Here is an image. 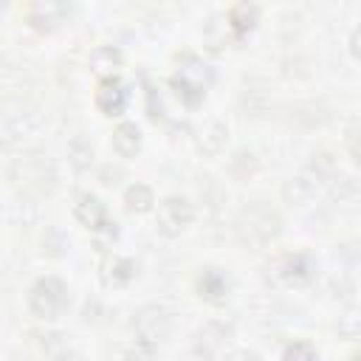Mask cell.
Here are the masks:
<instances>
[{"label": "cell", "instance_id": "obj_6", "mask_svg": "<svg viewBox=\"0 0 361 361\" xmlns=\"http://www.w3.org/2000/svg\"><path fill=\"white\" fill-rule=\"evenodd\" d=\"M93 102H96V107H99L104 116H121L124 107H127V102H130L127 85H124L118 76H107V79L99 82Z\"/></svg>", "mask_w": 361, "mask_h": 361}, {"label": "cell", "instance_id": "obj_11", "mask_svg": "<svg viewBox=\"0 0 361 361\" xmlns=\"http://www.w3.org/2000/svg\"><path fill=\"white\" fill-rule=\"evenodd\" d=\"M87 65H90L93 73H99L102 79H107V76H113L116 68H121V51L113 48V45H102V48H96L90 54Z\"/></svg>", "mask_w": 361, "mask_h": 361}, {"label": "cell", "instance_id": "obj_4", "mask_svg": "<svg viewBox=\"0 0 361 361\" xmlns=\"http://www.w3.org/2000/svg\"><path fill=\"white\" fill-rule=\"evenodd\" d=\"M73 214L76 220L90 228V231H104V234H116V220L110 217L107 206L96 197V195H79L76 197V206H73Z\"/></svg>", "mask_w": 361, "mask_h": 361}, {"label": "cell", "instance_id": "obj_13", "mask_svg": "<svg viewBox=\"0 0 361 361\" xmlns=\"http://www.w3.org/2000/svg\"><path fill=\"white\" fill-rule=\"evenodd\" d=\"M310 262H307V257H302V254H296V257H288V262H285V276H288V282H307L310 279Z\"/></svg>", "mask_w": 361, "mask_h": 361}, {"label": "cell", "instance_id": "obj_15", "mask_svg": "<svg viewBox=\"0 0 361 361\" xmlns=\"http://www.w3.org/2000/svg\"><path fill=\"white\" fill-rule=\"evenodd\" d=\"M234 361H259V358H257V355H237Z\"/></svg>", "mask_w": 361, "mask_h": 361}, {"label": "cell", "instance_id": "obj_8", "mask_svg": "<svg viewBox=\"0 0 361 361\" xmlns=\"http://www.w3.org/2000/svg\"><path fill=\"white\" fill-rule=\"evenodd\" d=\"M135 271H138L135 259L121 257V254H113V257H107V259L102 262V279H104L107 285H116V288L127 285V282L135 276Z\"/></svg>", "mask_w": 361, "mask_h": 361}, {"label": "cell", "instance_id": "obj_12", "mask_svg": "<svg viewBox=\"0 0 361 361\" xmlns=\"http://www.w3.org/2000/svg\"><path fill=\"white\" fill-rule=\"evenodd\" d=\"M152 203H155V195H152V189L147 183L127 186V192H124V209L127 212H138L141 214V212H149Z\"/></svg>", "mask_w": 361, "mask_h": 361}, {"label": "cell", "instance_id": "obj_14", "mask_svg": "<svg viewBox=\"0 0 361 361\" xmlns=\"http://www.w3.org/2000/svg\"><path fill=\"white\" fill-rule=\"evenodd\" d=\"M282 361H319V353L307 341H293L290 347H285Z\"/></svg>", "mask_w": 361, "mask_h": 361}, {"label": "cell", "instance_id": "obj_1", "mask_svg": "<svg viewBox=\"0 0 361 361\" xmlns=\"http://www.w3.org/2000/svg\"><path fill=\"white\" fill-rule=\"evenodd\" d=\"M212 82H214V71L197 54H192V51H186V54L178 56V68H175V73L169 79V85L175 87V93L186 104H192V107L203 102V96L212 87Z\"/></svg>", "mask_w": 361, "mask_h": 361}, {"label": "cell", "instance_id": "obj_5", "mask_svg": "<svg viewBox=\"0 0 361 361\" xmlns=\"http://www.w3.org/2000/svg\"><path fill=\"white\" fill-rule=\"evenodd\" d=\"M25 20L31 28L37 31H54L65 23V17L71 14V6L68 3H54V0H37V3H28L23 8Z\"/></svg>", "mask_w": 361, "mask_h": 361}, {"label": "cell", "instance_id": "obj_2", "mask_svg": "<svg viewBox=\"0 0 361 361\" xmlns=\"http://www.w3.org/2000/svg\"><path fill=\"white\" fill-rule=\"evenodd\" d=\"M68 305H71L68 285L56 276H42L28 288V310L42 322L59 319L68 310Z\"/></svg>", "mask_w": 361, "mask_h": 361}, {"label": "cell", "instance_id": "obj_16", "mask_svg": "<svg viewBox=\"0 0 361 361\" xmlns=\"http://www.w3.org/2000/svg\"><path fill=\"white\" fill-rule=\"evenodd\" d=\"M347 361H361V358H358V353H353V355H350Z\"/></svg>", "mask_w": 361, "mask_h": 361}, {"label": "cell", "instance_id": "obj_7", "mask_svg": "<svg viewBox=\"0 0 361 361\" xmlns=\"http://www.w3.org/2000/svg\"><path fill=\"white\" fill-rule=\"evenodd\" d=\"M195 288L209 302H223L228 296V276L220 268H203L195 279Z\"/></svg>", "mask_w": 361, "mask_h": 361}, {"label": "cell", "instance_id": "obj_10", "mask_svg": "<svg viewBox=\"0 0 361 361\" xmlns=\"http://www.w3.org/2000/svg\"><path fill=\"white\" fill-rule=\"evenodd\" d=\"M113 149H116L121 158L138 155V149H141V130H138L133 121H121V124L113 130Z\"/></svg>", "mask_w": 361, "mask_h": 361}, {"label": "cell", "instance_id": "obj_9", "mask_svg": "<svg viewBox=\"0 0 361 361\" xmlns=\"http://www.w3.org/2000/svg\"><path fill=\"white\" fill-rule=\"evenodd\" d=\"M228 28H231V34H234V39H243L254 25H257V20H259V6H254V3H234L231 8H228Z\"/></svg>", "mask_w": 361, "mask_h": 361}, {"label": "cell", "instance_id": "obj_3", "mask_svg": "<svg viewBox=\"0 0 361 361\" xmlns=\"http://www.w3.org/2000/svg\"><path fill=\"white\" fill-rule=\"evenodd\" d=\"M192 214H195V209H192V203H189L186 197H180V195H169V197H164V200L158 203L155 226H158L161 234L175 237V234H180V231L192 223Z\"/></svg>", "mask_w": 361, "mask_h": 361}, {"label": "cell", "instance_id": "obj_17", "mask_svg": "<svg viewBox=\"0 0 361 361\" xmlns=\"http://www.w3.org/2000/svg\"><path fill=\"white\" fill-rule=\"evenodd\" d=\"M65 361H82V358H76V355H71V358H65Z\"/></svg>", "mask_w": 361, "mask_h": 361}]
</instances>
